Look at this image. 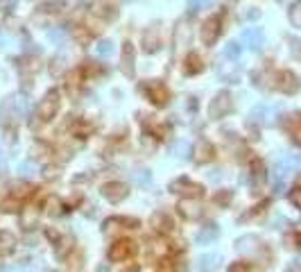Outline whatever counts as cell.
Listing matches in <instances>:
<instances>
[{
    "label": "cell",
    "mask_w": 301,
    "mask_h": 272,
    "mask_svg": "<svg viewBox=\"0 0 301 272\" xmlns=\"http://www.w3.org/2000/svg\"><path fill=\"white\" fill-rule=\"evenodd\" d=\"M64 34H66L64 30H52V32H50V39H52V41H61V39H64Z\"/></svg>",
    "instance_id": "30"
},
{
    "label": "cell",
    "mask_w": 301,
    "mask_h": 272,
    "mask_svg": "<svg viewBox=\"0 0 301 272\" xmlns=\"http://www.w3.org/2000/svg\"><path fill=\"white\" fill-rule=\"evenodd\" d=\"M172 154H174V157L186 159L188 154H190V143H188V141H179V143H174L172 145Z\"/></svg>",
    "instance_id": "21"
},
{
    "label": "cell",
    "mask_w": 301,
    "mask_h": 272,
    "mask_svg": "<svg viewBox=\"0 0 301 272\" xmlns=\"http://www.w3.org/2000/svg\"><path fill=\"white\" fill-rule=\"evenodd\" d=\"M59 93L57 91H50V93H45V98L39 102V107H36V114H39L41 120H50L57 111H59Z\"/></svg>",
    "instance_id": "2"
},
{
    "label": "cell",
    "mask_w": 301,
    "mask_h": 272,
    "mask_svg": "<svg viewBox=\"0 0 301 272\" xmlns=\"http://www.w3.org/2000/svg\"><path fill=\"white\" fill-rule=\"evenodd\" d=\"M134 254V243L132 241H118L109 248V259L111 261H125Z\"/></svg>",
    "instance_id": "7"
},
{
    "label": "cell",
    "mask_w": 301,
    "mask_h": 272,
    "mask_svg": "<svg viewBox=\"0 0 301 272\" xmlns=\"http://www.w3.org/2000/svg\"><path fill=\"white\" fill-rule=\"evenodd\" d=\"M256 243H258L256 236H240L236 241V250L240 254H247V252H252V250L256 248Z\"/></svg>",
    "instance_id": "16"
},
{
    "label": "cell",
    "mask_w": 301,
    "mask_h": 272,
    "mask_svg": "<svg viewBox=\"0 0 301 272\" xmlns=\"http://www.w3.org/2000/svg\"><path fill=\"white\" fill-rule=\"evenodd\" d=\"M5 161V154H2V148H0V163Z\"/></svg>",
    "instance_id": "34"
},
{
    "label": "cell",
    "mask_w": 301,
    "mask_h": 272,
    "mask_svg": "<svg viewBox=\"0 0 301 272\" xmlns=\"http://www.w3.org/2000/svg\"><path fill=\"white\" fill-rule=\"evenodd\" d=\"M14 243H16V238L11 236L9 232H0V248L2 250H9Z\"/></svg>",
    "instance_id": "25"
},
{
    "label": "cell",
    "mask_w": 301,
    "mask_h": 272,
    "mask_svg": "<svg viewBox=\"0 0 301 272\" xmlns=\"http://www.w3.org/2000/svg\"><path fill=\"white\" fill-rule=\"evenodd\" d=\"M123 70L129 77L136 73V48L132 43H125V48H123Z\"/></svg>",
    "instance_id": "9"
},
{
    "label": "cell",
    "mask_w": 301,
    "mask_h": 272,
    "mask_svg": "<svg viewBox=\"0 0 301 272\" xmlns=\"http://www.w3.org/2000/svg\"><path fill=\"white\" fill-rule=\"evenodd\" d=\"M258 16H261V11H258V9H249L247 14H245V18H247V20H256Z\"/></svg>",
    "instance_id": "31"
},
{
    "label": "cell",
    "mask_w": 301,
    "mask_h": 272,
    "mask_svg": "<svg viewBox=\"0 0 301 272\" xmlns=\"http://www.w3.org/2000/svg\"><path fill=\"white\" fill-rule=\"evenodd\" d=\"M217 263H220V257H217V254H204V257H199V270L213 272L217 268Z\"/></svg>",
    "instance_id": "17"
},
{
    "label": "cell",
    "mask_w": 301,
    "mask_h": 272,
    "mask_svg": "<svg viewBox=\"0 0 301 272\" xmlns=\"http://www.w3.org/2000/svg\"><path fill=\"white\" fill-rule=\"evenodd\" d=\"M231 198H233L231 191H220V193L215 195V204H222V207H227V204L231 202Z\"/></svg>",
    "instance_id": "26"
},
{
    "label": "cell",
    "mask_w": 301,
    "mask_h": 272,
    "mask_svg": "<svg viewBox=\"0 0 301 272\" xmlns=\"http://www.w3.org/2000/svg\"><path fill=\"white\" fill-rule=\"evenodd\" d=\"M2 207H5L7 211H16V209H18V200H16V202H14V200H9V202H5Z\"/></svg>",
    "instance_id": "32"
},
{
    "label": "cell",
    "mask_w": 301,
    "mask_h": 272,
    "mask_svg": "<svg viewBox=\"0 0 301 272\" xmlns=\"http://www.w3.org/2000/svg\"><path fill=\"white\" fill-rule=\"evenodd\" d=\"M242 41L249 45V48L254 50H261L263 43H265V36H263V32L258 30V27H249V30L242 32Z\"/></svg>",
    "instance_id": "10"
},
{
    "label": "cell",
    "mask_w": 301,
    "mask_h": 272,
    "mask_svg": "<svg viewBox=\"0 0 301 272\" xmlns=\"http://www.w3.org/2000/svg\"><path fill=\"white\" fill-rule=\"evenodd\" d=\"M179 213H181L183 218H197L199 213H202V207L197 204V198H188L183 200V202H179Z\"/></svg>",
    "instance_id": "12"
},
{
    "label": "cell",
    "mask_w": 301,
    "mask_h": 272,
    "mask_svg": "<svg viewBox=\"0 0 301 272\" xmlns=\"http://www.w3.org/2000/svg\"><path fill=\"white\" fill-rule=\"evenodd\" d=\"M136 270H139V268H136V266H132V268H129L127 272H136Z\"/></svg>",
    "instance_id": "36"
},
{
    "label": "cell",
    "mask_w": 301,
    "mask_h": 272,
    "mask_svg": "<svg viewBox=\"0 0 301 272\" xmlns=\"http://www.w3.org/2000/svg\"><path fill=\"white\" fill-rule=\"evenodd\" d=\"M18 170H20V177H32V175L36 173V166L32 161H23Z\"/></svg>",
    "instance_id": "24"
},
{
    "label": "cell",
    "mask_w": 301,
    "mask_h": 272,
    "mask_svg": "<svg viewBox=\"0 0 301 272\" xmlns=\"http://www.w3.org/2000/svg\"><path fill=\"white\" fill-rule=\"evenodd\" d=\"M158 272H174V270H172V268L168 266V263H163V266L158 268Z\"/></svg>",
    "instance_id": "33"
},
{
    "label": "cell",
    "mask_w": 301,
    "mask_h": 272,
    "mask_svg": "<svg viewBox=\"0 0 301 272\" xmlns=\"http://www.w3.org/2000/svg\"><path fill=\"white\" fill-rule=\"evenodd\" d=\"M199 36H202V41H204L206 45L215 43V39L220 36V18H217V16H211V18H208L206 23L202 25Z\"/></svg>",
    "instance_id": "6"
},
{
    "label": "cell",
    "mask_w": 301,
    "mask_h": 272,
    "mask_svg": "<svg viewBox=\"0 0 301 272\" xmlns=\"http://www.w3.org/2000/svg\"><path fill=\"white\" fill-rule=\"evenodd\" d=\"M290 127H292V139H295V143L301 145V123L295 120V125H290Z\"/></svg>",
    "instance_id": "28"
},
{
    "label": "cell",
    "mask_w": 301,
    "mask_h": 272,
    "mask_svg": "<svg viewBox=\"0 0 301 272\" xmlns=\"http://www.w3.org/2000/svg\"><path fill=\"white\" fill-rule=\"evenodd\" d=\"M136 182H139L141 186H150V182H152L150 170H139V173H136Z\"/></svg>",
    "instance_id": "27"
},
{
    "label": "cell",
    "mask_w": 301,
    "mask_h": 272,
    "mask_svg": "<svg viewBox=\"0 0 301 272\" xmlns=\"http://www.w3.org/2000/svg\"><path fill=\"white\" fill-rule=\"evenodd\" d=\"M170 188H172L174 193L186 195V198H199V195H202V186L195 184V182H190V179H186V177L172 182V186H170Z\"/></svg>",
    "instance_id": "5"
},
{
    "label": "cell",
    "mask_w": 301,
    "mask_h": 272,
    "mask_svg": "<svg viewBox=\"0 0 301 272\" xmlns=\"http://www.w3.org/2000/svg\"><path fill=\"white\" fill-rule=\"evenodd\" d=\"M152 225H154V229H158V232H170V229H172V223H170V218L165 216V213H154Z\"/></svg>",
    "instance_id": "18"
},
{
    "label": "cell",
    "mask_w": 301,
    "mask_h": 272,
    "mask_svg": "<svg viewBox=\"0 0 301 272\" xmlns=\"http://www.w3.org/2000/svg\"><path fill=\"white\" fill-rule=\"evenodd\" d=\"M183 70H186L188 75H195L202 70V59H199L197 54H188V59H186V66H183Z\"/></svg>",
    "instance_id": "19"
},
{
    "label": "cell",
    "mask_w": 301,
    "mask_h": 272,
    "mask_svg": "<svg viewBox=\"0 0 301 272\" xmlns=\"http://www.w3.org/2000/svg\"><path fill=\"white\" fill-rule=\"evenodd\" d=\"M290 23L295 27H301V2H295L290 7Z\"/></svg>",
    "instance_id": "23"
},
{
    "label": "cell",
    "mask_w": 301,
    "mask_h": 272,
    "mask_svg": "<svg viewBox=\"0 0 301 272\" xmlns=\"http://www.w3.org/2000/svg\"><path fill=\"white\" fill-rule=\"evenodd\" d=\"M288 272H299V268H297V266H292V268H290V270H288Z\"/></svg>",
    "instance_id": "35"
},
{
    "label": "cell",
    "mask_w": 301,
    "mask_h": 272,
    "mask_svg": "<svg viewBox=\"0 0 301 272\" xmlns=\"http://www.w3.org/2000/svg\"><path fill=\"white\" fill-rule=\"evenodd\" d=\"M231 107H233V100L227 91L217 93L215 100L211 102V109H208V111H211V118H224V116L231 111Z\"/></svg>",
    "instance_id": "3"
},
{
    "label": "cell",
    "mask_w": 301,
    "mask_h": 272,
    "mask_svg": "<svg viewBox=\"0 0 301 272\" xmlns=\"http://www.w3.org/2000/svg\"><path fill=\"white\" fill-rule=\"evenodd\" d=\"M240 52H242V48H240V43H236V41L227 43V48H224V57H227V59H231V61L240 59Z\"/></svg>",
    "instance_id": "20"
},
{
    "label": "cell",
    "mask_w": 301,
    "mask_h": 272,
    "mask_svg": "<svg viewBox=\"0 0 301 272\" xmlns=\"http://www.w3.org/2000/svg\"><path fill=\"white\" fill-rule=\"evenodd\" d=\"M27 111V104L23 98H7L0 104V120H20Z\"/></svg>",
    "instance_id": "1"
},
{
    "label": "cell",
    "mask_w": 301,
    "mask_h": 272,
    "mask_svg": "<svg viewBox=\"0 0 301 272\" xmlns=\"http://www.w3.org/2000/svg\"><path fill=\"white\" fill-rule=\"evenodd\" d=\"M127 186L123 182H107L102 186V195L109 200V202H123L127 198Z\"/></svg>",
    "instance_id": "4"
},
{
    "label": "cell",
    "mask_w": 301,
    "mask_h": 272,
    "mask_svg": "<svg viewBox=\"0 0 301 272\" xmlns=\"http://www.w3.org/2000/svg\"><path fill=\"white\" fill-rule=\"evenodd\" d=\"M217 234H220L217 225H204V227L197 232L195 241H197V245H211V243L217 238Z\"/></svg>",
    "instance_id": "11"
},
{
    "label": "cell",
    "mask_w": 301,
    "mask_h": 272,
    "mask_svg": "<svg viewBox=\"0 0 301 272\" xmlns=\"http://www.w3.org/2000/svg\"><path fill=\"white\" fill-rule=\"evenodd\" d=\"M277 86L283 91V93H295V91L299 89V79H297L290 70H286V73L279 75V84Z\"/></svg>",
    "instance_id": "13"
},
{
    "label": "cell",
    "mask_w": 301,
    "mask_h": 272,
    "mask_svg": "<svg viewBox=\"0 0 301 272\" xmlns=\"http://www.w3.org/2000/svg\"><path fill=\"white\" fill-rule=\"evenodd\" d=\"M297 184H299V186H301V175H299V179H297Z\"/></svg>",
    "instance_id": "37"
},
{
    "label": "cell",
    "mask_w": 301,
    "mask_h": 272,
    "mask_svg": "<svg viewBox=\"0 0 301 272\" xmlns=\"http://www.w3.org/2000/svg\"><path fill=\"white\" fill-rule=\"evenodd\" d=\"M213 145L208 143V141H199L197 143V148H195V159H197L199 163H206V161H211V157H213Z\"/></svg>",
    "instance_id": "14"
},
{
    "label": "cell",
    "mask_w": 301,
    "mask_h": 272,
    "mask_svg": "<svg viewBox=\"0 0 301 272\" xmlns=\"http://www.w3.org/2000/svg\"><path fill=\"white\" fill-rule=\"evenodd\" d=\"M143 91L148 93V98L152 100L154 104H165V100H168V91H165V86L158 84V82H150V84H145Z\"/></svg>",
    "instance_id": "8"
},
{
    "label": "cell",
    "mask_w": 301,
    "mask_h": 272,
    "mask_svg": "<svg viewBox=\"0 0 301 272\" xmlns=\"http://www.w3.org/2000/svg\"><path fill=\"white\" fill-rule=\"evenodd\" d=\"M204 2H208V0H188V11H190V14L199 11V7H202Z\"/></svg>",
    "instance_id": "29"
},
{
    "label": "cell",
    "mask_w": 301,
    "mask_h": 272,
    "mask_svg": "<svg viewBox=\"0 0 301 272\" xmlns=\"http://www.w3.org/2000/svg\"><path fill=\"white\" fill-rule=\"evenodd\" d=\"M114 52V45H111V41H100L98 48H95V54H98L100 59H104V57H109V54Z\"/></svg>",
    "instance_id": "22"
},
{
    "label": "cell",
    "mask_w": 301,
    "mask_h": 272,
    "mask_svg": "<svg viewBox=\"0 0 301 272\" xmlns=\"http://www.w3.org/2000/svg\"><path fill=\"white\" fill-rule=\"evenodd\" d=\"M143 45H145V50L154 52V50H156L158 45H161V34H158V30L150 27V30L143 34Z\"/></svg>",
    "instance_id": "15"
}]
</instances>
